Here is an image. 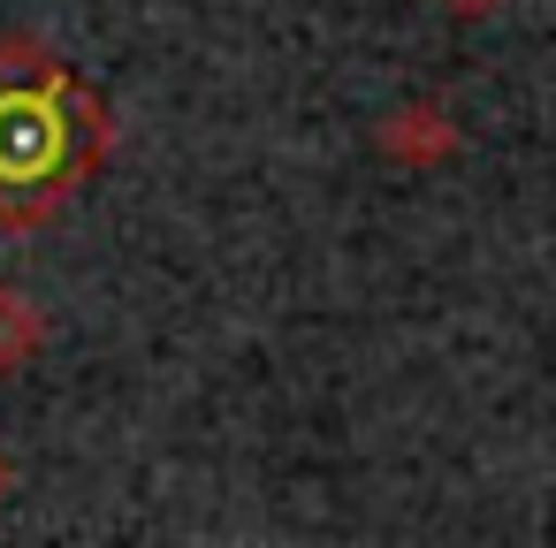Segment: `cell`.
<instances>
[{"mask_svg": "<svg viewBox=\"0 0 556 548\" xmlns=\"http://www.w3.org/2000/svg\"><path fill=\"white\" fill-rule=\"evenodd\" d=\"M77 161L70 77L31 47H0V221H39Z\"/></svg>", "mask_w": 556, "mask_h": 548, "instance_id": "6da1fadb", "label": "cell"}]
</instances>
